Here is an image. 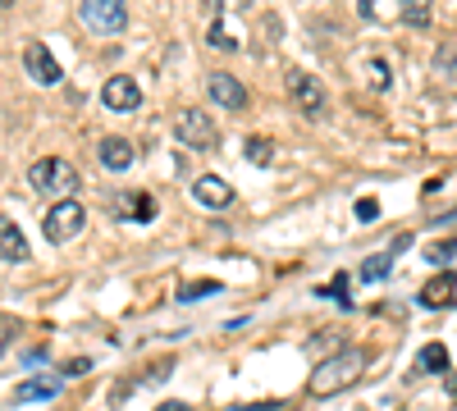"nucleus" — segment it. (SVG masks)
<instances>
[{
  "label": "nucleus",
  "mask_w": 457,
  "mask_h": 411,
  "mask_svg": "<svg viewBox=\"0 0 457 411\" xmlns=\"http://www.w3.org/2000/svg\"><path fill=\"white\" fill-rule=\"evenodd\" d=\"M398 19H403L407 28H430L435 0H398Z\"/></svg>",
  "instance_id": "obj_14"
},
{
  "label": "nucleus",
  "mask_w": 457,
  "mask_h": 411,
  "mask_svg": "<svg viewBox=\"0 0 457 411\" xmlns=\"http://www.w3.org/2000/svg\"><path fill=\"white\" fill-rule=\"evenodd\" d=\"M133 210H137L133 219H142V224H146L151 215H156V206H151V197H133Z\"/></svg>",
  "instance_id": "obj_26"
},
{
  "label": "nucleus",
  "mask_w": 457,
  "mask_h": 411,
  "mask_svg": "<svg viewBox=\"0 0 457 411\" xmlns=\"http://www.w3.org/2000/svg\"><path fill=\"white\" fill-rule=\"evenodd\" d=\"M288 96H293V105L307 119H325L329 115V92H325V83L316 78V73H307V69H288Z\"/></svg>",
  "instance_id": "obj_4"
},
{
  "label": "nucleus",
  "mask_w": 457,
  "mask_h": 411,
  "mask_svg": "<svg viewBox=\"0 0 457 411\" xmlns=\"http://www.w3.org/2000/svg\"><path fill=\"white\" fill-rule=\"evenodd\" d=\"M206 42L215 46V51H238V37L234 32H228L220 19H211V32H206Z\"/></svg>",
  "instance_id": "obj_20"
},
{
  "label": "nucleus",
  "mask_w": 457,
  "mask_h": 411,
  "mask_svg": "<svg viewBox=\"0 0 457 411\" xmlns=\"http://www.w3.org/2000/svg\"><path fill=\"white\" fill-rule=\"evenodd\" d=\"M206 96L215 105H224V110H234V115H238V110H247V87L234 78V73H224V69L206 78Z\"/></svg>",
  "instance_id": "obj_9"
},
{
  "label": "nucleus",
  "mask_w": 457,
  "mask_h": 411,
  "mask_svg": "<svg viewBox=\"0 0 457 411\" xmlns=\"http://www.w3.org/2000/svg\"><path fill=\"white\" fill-rule=\"evenodd\" d=\"M174 137L187 146V152H206V156L220 146L215 119L206 115V110H197V105H187V110H179V115H174Z\"/></svg>",
  "instance_id": "obj_3"
},
{
  "label": "nucleus",
  "mask_w": 457,
  "mask_h": 411,
  "mask_svg": "<svg viewBox=\"0 0 457 411\" xmlns=\"http://www.w3.org/2000/svg\"><path fill=\"white\" fill-rule=\"evenodd\" d=\"M23 69H28V78L42 83V87H55V83L64 78L60 60H55L51 46H42V42H28V46H23Z\"/></svg>",
  "instance_id": "obj_7"
},
{
  "label": "nucleus",
  "mask_w": 457,
  "mask_h": 411,
  "mask_svg": "<svg viewBox=\"0 0 457 411\" xmlns=\"http://www.w3.org/2000/svg\"><path fill=\"white\" fill-rule=\"evenodd\" d=\"M357 10H361V19H370V23H385V19L394 14V0H357Z\"/></svg>",
  "instance_id": "obj_21"
},
{
  "label": "nucleus",
  "mask_w": 457,
  "mask_h": 411,
  "mask_svg": "<svg viewBox=\"0 0 457 411\" xmlns=\"http://www.w3.org/2000/svg\"><path fill=\"white\" fill-rule=\"evenodd\" d=\"M247 160L252 165H270L275 160V142L270 137H247Z\"/></svg>",
  "instance_id": "obj_19"
},
{
  "label": "nucleus",
  "mask_w": 457,
  "mask_h": 411,
  "mask_svg": "<svg viewBox=\"0 0 457 411\" xmlns=\"http://www.w3.org/2000/svg\"><path fill=\"white\" fill-rule=\"evenodd\" d=\"M457 302V275H448V270H439L426 288H421V307H430V311H444V307H453Z\"/></svg>",
  "instance_id": "obj_11"
},
{
  "label": "nucleus",
  "mask_w": 457,
  "mask_h": 411,
  "mask_svg": "<svg viewBox=\"0 0 457 411\" xmlns=\"http://www.w3.org/2000/svg\"><path fill=\"white\" fill-rule=\"evenodd\" d=\"M0 5H5V10H10V5H14V0H0Z\"/></svg>",
  "instance_id": "obj_30"
},
{
  "label": "nucleus",
  "mask_w": 457,
  "mask_h": 411,
  "mask_svg": "<svg viewBox=\"0 0 457 411\" xmlns=\"http://www.w3.org/2000/svg\"><path fill=\"white\" fill-rule=\"evenodd\" d=\"M202 10H206L211 19H220V10H224V0H202Z\"/></svg>",
  "instance_id": "obj_28"
},
{
  "label": "nucleus",
  "mask_w": 457,
  "mask_h": 411,
  "mask_svg": "<svg viewBox=\"0 0 457 411\" xmlns=\"http://www.w3.org/2000/svg\"><path fill=\"white\" fill-rule=\"evenodd\" d=\"M96 156H101V165H105V169L124 174V169L137 160V146H133L129 137H101V142H96Z\"/></svg>",
  "instance_id": "obj_10"
},
{
  "label": "nucleus",
  "mask_w": 457,
  "mask_h": 411,
  "mask_svg": "<svg viewBox=\"0 0 457 411\" xmlns=\"http://www.w3.org/2000/svg\"><path fill=\"white\" fill-rule=\"evenodd\" d=\"M220 292V284L215 279H202V284H187L183 292H179V302H193V297H215Z\"/></svg>",
  "instance_id": "obj_22"
},
{
  "label": "nucleus",
  "mask_w": 457,
  "mask_h": 411,
  "mask_svg": "<svg viewBox=\"0 0 457 411\" xmlns=\"http://www.w3.org/2000/svg\"><path fill=\"white\" fill-rule=\"evenodd\" d=\"M375 215H379V206H375V197H361V201H357V219H361V224H370Z\"/></svg>",
  "instance_id": "obj_25"
},
{
  "label": "nucleus",
  "mask_w": 457,
  "mask_h": 411,
  "mask_svg": "<svg viewBox=\"0 0 457 411\" xmlns=\"http://www.w3.org/2000/svg\"><path fill=\"white\" fill-rule=\"evenodd\" d=\"M83 224H87V210H83V201H55L46 215H42V234H46V242H69V238H79L83 234Z\"/></svg>",
  "instance_id": "obj_6"
},
{
  "label": "nucleus",
  "mask_w": 457,
  "mask_h": 411,
  "mask_svg": "<svg viewBox=\"0 0 457 411\" xmlns=\"http://www.w3.org/2000/svg\"><path fill=\"white\" fill-rule=\"evenodd\" d=\"M193 197H197L202 206H211V210H224L228 201H234V188H228L220 174H202V178L193 183Z\"/></svg>",
  "instance_id": "obj_12"
},
{
  "label": "nucleus",
  "mask_w": 457,
  "mask_h": 411,
  "mask_svg": "<svg viewBox=\"0 0 457 411\" xmlns=\"http://www.w3.org/2000/svg\"><path fill=\"white\" fill-rule=\"evenodd\" d=\"M366 78H370V87H379V92H389V87H394V73H389V60H379V55H370V60H366Z\"/></svg>",
  "instance_id": "obj_17"
},
{
  "label": "nucleus",
  "mask_w": 457,
  "mask_h": 411,
  "mask_svg": "<svg viewBox=\"0 0 457 411\" xmlns=\"http://www.w3.org/2000/svg\"><path fill=\"white\" fill-rule=\"evenodd\" d=\"M87 370H92V361L79 357V361H69V366H64V375H87Z\"/></svg>",
  "instance_id": "obj_27"
},
{
  "label": "nucleus",
  "mask_w": 457,
  "mask_h": 411,
  "mask_svg": "<svg viewBox=\"0 0 457 411\" xmlns=\"http://www.w3.org/2000/svg\"><path fill=\"white\" fill-rule=\"evenodd\" d=\"M55 393H60V380H23V384L14 389L19 402H46V398H55Z\"/></svg>",
  "instance_id": "obj_16"
},
{
  "label": "nucleus",
  "mask_w": 457,
  "mask_h": 411,
  "mask_svg": "<svg viewBox=\"0 0 457 411\" xmlns=\"http://www.w3.org/2000/svg\"><path fill=\"white\" fill-rule=\"evenodd\" d=\"M156 411H187V407H183V402H161Z\"/></svg>",
  "instance_id": "obj_29"
},
{
  "label": "nucleus",
  "mask_w": 457,
  "mask_h": 411,
  "mask_svg": "<svg viewBox=\"0 0 457 411\" xmlns=\"http://www.w3.org/2000/svg\"><path fill=\"white\" fill-rule=\"evenodd\" d=\"M101 105L114 110V115H133V110L142 105V87L129 78V73H114V78H105V87H101Z\"/></svg>",
  "instance_id": "obj_8"
},
{
  "label": "nucleus",
  "mask_w": 457,
  "mask_h": 411,
  "mask_svg": "<svg viewBox=\"0 0 457 411\" xmlns=\"http://www.w3.org/2000/svg\"><path fill=\"white\" fill-rule=\"evenodd\" d=\"M361 375H366V348H343V352L325 357V361L312 370L307 393H312V398H334V393H343L348 384H357Z\"/></svg>",
  "instance_id": "obj_1"
},
{
  "label": "nucleus",
  "mask_w": 457,
  "mask_h": 411,
  "mask_svg": "<svg viewBox=\"0 0 457 411\" xmlns=\"http://www.w3.org/2000/svg\"><path fill=\"white\" fill-rule=\"evenodd\" d=\"M79 19L96 37H114L129 23V0H79Z\"/></svg>",
  "instance_id": "obj_5"
},
{
  "label": "nucleus",
  "mask_w": 457,
  "mask_h": 411,
  "mask_svg": "<svg viewBox=\"0 0 457 411\" xmlns=\"http://www.w3.org/2000/svg\"><path fill=\"white\" fill-rule=\"evenodd\" d=\"M0 247H5L0 256H5L10 266H23V260H28V242H23V234H19V224H14V219L0 224Z\"/></svg>",
  "instance_id": "obj_13"
},
{
  "label": "nucleus",
  "mask_w": 457,
  "mask_h": 411,
  "mask_svg": "<svg viewBox=\"0 0 457 411\" xmlns=\"http://www.w3.org/2000/svg\"><path fill=\"white\" fill-rule=\"evenodd\" d=\"M389 266H394V256H370L366 266H361V279H385Z\"/></svg>",
  "instance_id": "obj_23"
},
{
  "label": "nucleus",
  "mask_w": 457,
  "mask_h": 411,
  "mask_svg": "<svg viewBox=\"0 0 457 411\" xmlns=\"http://www.w3.org/2000/svg\"><path fill=\"white\" fill-rule=\"evenodd\" d=\"M421 370H430V375H444V370H448V348H444V343H426V348H421Z\"/></svg>",
  "instance_id": "obj_18"
},
{
  "label": "nucleus",
  "mask_w": 457,
  "mask_h": 411,
  "mask_svg": "<svg viewBox=\"0 0 457 411\" xmlns=\"http://www.w3.org/2000/svg\"><path fill=\"white\" fill-rule=\"evenodd\" d=\"M28 188L55 206V201H69L73 193H79V188H83V178H79V169H73L69 160L46 156V160H37V165L28 169Z\"/></svg>",
  "instance_id": "obj_2"
},
{
  "label": "nucleus",
  "mask_w": 457,
  "mask_h": 411,
  "mask_svg": "<svg viewBox=\"0 0 457 411\" xmlns=\"http://www.w3.org/2000/svg\"><path fill=\"white\" fill-rule=\"evenodd\" d=\"M453 256H457V242H435V247H426V260H435V266H448Z\"/></svg>",
  "instance_id": "obj_24"
},
{
  "label": "nucleus",
  "mask_w": 457,
  "mask_h": 411,
  "mask_svg": "<svg viewBox=\"0 0 457 411\" xmlns=\"http://www.w3.org/2000/svg\"><path fill=\"white\" fill-rule=\"evenodd\" d=\"M435 83L439 87H457V46H439L435 51Z\"/></svg>",
  "instance_id": "obj_15"
}]
</instances>
